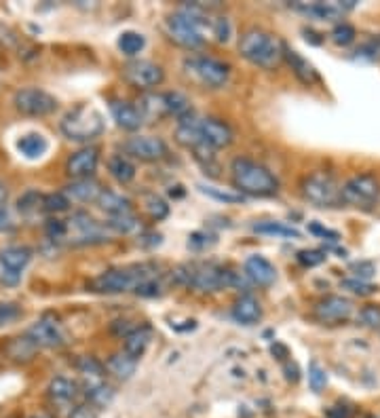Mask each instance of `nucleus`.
<instances>
[{"label":"nucleus","instance_id":"2f4dec72","mask_svg":"<svg viewBox=\"0 0 380 418\" xmlns=\"http://www.w3.org/2000/svg\"><path fill=\"white\" fill-rule=\"evenodd\" d=\"M165 104H167V114L176 116L180 123L192 119V106H190L189 97L178 91L165 93Z\"/></svg>","mask_w":380,"mask_h":418},{"label":"nucleus","instance_id":"09e8293b","mask_svg":"<svg viewBox=\"0 0 380 418\" xmlns=\"http://www.w3.org/2000/svg\"><path fill=\"white\" fill-rule=\"evenodd\" d=\"M357 322L366 327H380V307L376 304H368L359 311Z\"/></svg>","mask_w":380,"mask_h":418},{"label":"nucleus","instance_id":"ddd939ff","mask_svg":"<svg viewBox=\"0 0 380 418\" xmlns=\"http://www.w3.org/2000/svg\"><path fill=\"white\" fill-rule=\"evenodd\" d=\"M123 150L140 161L152 163V161H161L167 154V144L161 138L154 136H136L129 138L123 144Z\"/></svg>","mask_w":380,"mask_h":418},{"label":"nucleus","instance_id":"f3484780","mask_svg":"<svg viewBox=\"0 0 380 418\" xmlns=\"http://www.w3.org/2000/svg\"><path fill=\"white\" fill-rule=\"evenodd\" d=\"M28 336L39 344V347H47V349H55L61 347L66 342L61 327L51 322V319H41L28 329Z\"/></svg>","mask_w":380,"mask_h":418},{"label":"nucleus","instance_id":"a211bd4d","mask_svg":"<svg viewBox=\"0 0 380 418\" xmlns=\"http://www.w3.org/2000/svg\"><path fill=\"white\" fill-rule=\"evenodd\" d=\"M245 277L260 287H269L277 279V269L262 256H251L245 260Z\"/></svg>","mask_w":380,"mask_h":418},{"label":"nucleus","instance_id":"1a4fd4ad","mask_svg":"<svg viewBox=\"0 0 380 418\" xmlns=\"http://www.w3.org/2000/svg\"><path fill=\"white\" fill-rule=\"evenodd\" d=\"M15 108L28 116H47L57 110V99L43 89H21L15 93Z\"/></svg>","mask_w":380,"mask_h":418},{"label":"nucleus","instance_id":"f8f14e48","mask_svg":"<svg viewBox=\"0 0 380 418\" xmlns=\"http://www.w3.org/2000/svg\"><path fill=\"white\" fill-rule=\"evenodd\" d=\"M355 0H346V2H296L291 4L294 11L302 13L309 19H317V21H338L342 19V15L351 9H355Z\"/></svg>","mask_w":380,"mask_h":418},{"label":"nucleus","instance_id":"a878e982","mask_svg":"<svg viewBox=\"0 0 380 418\" xmlns=\"http://www.w3.org/2000/svg\"><path fill=\"white\" fill-rule=\"evenodd\" d=\"M17 150L26 159L36 161V159H41L49 150V141L41 134H26V136H21V138L17 139Z\"/></svg>","mask_w":380,"mask_h":418},{"label":"nucleus","instance_id":"6ab92c4d","mask_svg":"<svg viewBox=\"0 0 380 418\" xmlns=\"http://www.w3.org/2000/svg\"><path fill=\"white\" fill-rule=\"evenodd\" d=\"M110 112H112L116 125L123 127V129H127V131H136V129L142 127L144 123L142 114H140V110H138L134 104H129V101H123V99L110 101Z\"/></svg>","mask_w":380,"mask_h":418},{"label":"nucleus","instance_id":"aec40b11","mask_svg":"<svg viewBox=\"0 0 380 418\" xmlns=\"http://www.w3.org/2000/svg\"><path fill=\"white\" fill-rule=\"evenodd\" d=\"M284 57L285 61L289 64V68L294 70V74L298 76V81H302L304 85H313V83L319 81V74H317L315 66L306 57H302L298 51H294V49L284 45Z\"/></svg>","mask_w":380,"mask_h":418},{"label":"nucleus","instance_id":"7ed1b4c3","mask_svg":"<svg viewBox=\"0 0 380 418\" xmlns=\"http://www.w3.org/2000/svg\"><path fill=\"white\" fill-rule=\"evenodd\" d=\"M233 182L239 188L241 194L251 196H273L279 190V180L260 163L251 159H235L231 165Z\"/></svg>","mask_w":380,"mask_h":418},{"label":"nucleus","instance_id":"4d7b16f0","mask_svg":"<svg viewBox=\"0 0 380 418\" xmlns=\"http://www.w3.org/2000/svg\"><path fill=\"white\" fill-rule=\"evenodd\" d=\"M136 294L138 296H159L161 294V285H159L156 279H148V281H144L142 285L136 289Z\"/></svg>","mask_w":380,"mask_h":418},{"label":"nucleus","instance_id":"bf43d9fd","mask_svg":"<svg viewBox=\"0 0 380 418\" xmlns=\"http://www.w3.org/2000/svg\"><path fill=\"white\" fill-rule=\"evenodd\" d=\"M285 378L289 380V382H298V378H300V370H298V366L296 364H285Z\"/></svg>","mask_w":380,"mask_h":418},{"label":"nucleus","instance_id":"c9c22d12","mask_svg":"<svg viewBox=\"0 0 380 418\" xmlns=\"http://www.w3.org/2000/svg\"><path fill=\"white\" fill-rule=\"evenodd\" d=\"M207 196H211V199H216V201H222V203H231V205H235V203H243L245 201V196L237 192V190H229V188H220V186H211V184H201L199 186Z\"/></svg>","mask_w":380,"mask_h":418},{"label":"nucleus","instance_id":"473e14b6","mask_svg":"<svg viewBox=\"0 0 380 418\" xmlns=\"http://www.w3.org/2000/svg\"><path fill=\"white\" fill-rule=\"evenodd\" d=\"M138 368V359L129 357L127 353H119V355H112L106 364V370L110 374H114L116 378L121 380H127L134 376V372Z\"/></svg>","mask_w":380,"mask_h":418},{"label":"nucleus","instance_id":"6e6d98bb","mask_svg":"<svg viewBox=\"0 0 380 418\" xmlns=\"http://www.w3.org/2000/svg\"><path fill=\"white\" fill-rule=\"evenodd\" d=\"M68 232V227L64 220H49L47 222V234L51 239H64Z\"/></svg>","mask_w":380,"mask_h":418},{"label":"nucleus","instance_id":"6e6552de","mask_svg":"<svg viewBox=\"0 0 380 418\" xmlns=\"http://www.w3.org/2000/svg\"><path fill=\"white\" fill-rule=\"evenodd\" d=\"M184 68L201 85L211 87V89L224 87L231 76V68L224 61L207 57V55H190L184 59Z\"/></svg>","mask_w":380,"mask_h":418},{"label":"nucleus","instance_id":"9b49d317","mask_svg":"<svg viewBox=\"0 0 380 418\" xmlns=\"http://www.w3.org/2000/svg\"><path fill=\"white\" fill-rule=\"evenodd\" d=\"M125 79L134 85V87H140V89H152V87H159L165 79V72L159 64L154 61H148V59H134L125 66L123 70Z\"/></svg>","mask_w":380,"mask_h":418},{"label":"nucleus","instance_id":"b1692460","mask_svg":"<svg viewBox=\"0 0 380 418\" xmlns=\"http://www.w3.org/2000/svg\"><path fill=\"white\" fill-rule=\"evenodd\" d=\"M140 114L142 119L150 121H161L167 116V104H165V93H146L140 99Z\"/></svg>","mask_w":380,"mask_h":418},{"label":"nucleus","instance_id":"052dcab7","mask_svg":"<svg viewBox=\"0 0 380 418\" xmlns=\"http://www.w3.org/2000/svg\"><path fill=\"white\" fill-rule=\"evenodd\" d=\"M328 418H351V410L342 406H334L328 410Z\"/></svg>","mask_w":380,"mask_h":418},{"label":"nucleus","instance_id":"20e7f679","mask_svg":"<svg viewBox=\"0 0 380 418\" xmlns=\"http://www.w3.org/2000/svg\"><path fill=\"white\" fill-rule=\"evenodd\" d=\"M156 279V273L148 264H136L125 269H110L101 275L89 281V289L99 294H123V292H136L144 281Z\"/></svg>","mask_w":380,"mask_h":418},{"label":"nucleus","instance_id":"412c9836","mask_svg":"<svg viewBox=\"0 0 380 418\" xmlns=\"http://www.w3.org/2000/svg\"><path fill=\"white\" fill-rule=\"evenodd\" d=\"M233 319L243 325H254L262 319V307L254 296H241L233 304Z\"/></svg>","mask_w":380,"mask_h":418},{"label":"nucleus","instance_id":"dca6fc26","mask_svg":"<svg viewBox=\"0 0 380 418\" xmlns=\"http://www.w3.org/2000/svg\"><path fill=\"white\" fill-rule=\"evenodd\" d=\"M66 227H68V232L74 231L79 243H99V241L106 239V237H104V229L95 222L91 216H87V214H83V212L74 214L72 220L66 222ZM68 232H66V234H68Z\"/></svg>","mask_w":380,"mask_h":418},{"label":"nucleus","instance_id":"cd10ccee","mask_svg":"<svg viewBox=\"0 0 380 418\" xmlns=\"http://www.w3.org/2000/svg\"><path fill=\"white\" fill-rule=\"evenodd\" d=\"M76 391H79L76 382L70 380V378H66V376H57L49 384V397L55 404H68V402H72L76 397Z\"/></svg>","mask_w":380,"mask_h":418},{"label":"nucleus","instance_id":"e433bc0d","mask_svg":"<svg viewBox=\"0 0 380 418\" xmlns=\"http://www.w3.org/2000/svg\"><path fill=\"white\" fill-rule=\"evenodd\" d=\"M76 366H79V370H81L83 378H85V384L104 380V366L95 357H81Z\"/></svg>","mask_w":380,"mask_h":418},{"label":"nucleus","instance_id":"39448f33","mask_svg":"<svg viewBox=\"0 0 380 418\" xmlns=\"http://www.w3.org/2000/svg\"><path fill=\"white\" fill-rule=\"evenodd\" d=\"M59 127L61 134L72 141H89L104 131L106 123L99 110H95L89 104H81L61 119Z\"/></svg>","mask_w":380,"mask_h":418},{"label":"nucleus","instance_id":"9d476101","mask_svg":"<svg viewBox=\"0 0 380 418\" xmlns=\"http://www.w3.org/2000/svg\"><path fill=\"white\" fill-rule=\"evenodd\" d=\"M351 315H353V302L344 296H326L313 307V317L319 324H344L351 319Z\"/></svg>","mask_w":380,"mask_h":418},{"label":"nucleus","instance_id":"3c124183","mask_svg":"<svg viewBox=\"0 0 380 418\" xmlns=\"http://www.w3.org/2000/svg\"><path fill=\"white\" fill-rule=\"evenodd\" d=\"M21 315V309L13 302H0V327L15 322Z\"/></svg>","mask_w":380,"mask_h":418},{"label":"nucleus","instance_id":"bb28decb","mask_svg":"<svg viewBox=\"0 0 380 418\" xmlns=\"http://www.w3.org/2000/svg\"><path fill=\"white\" fill-rule=\"evenodd\" d=\"M41 347L26 334V336H19V338H13L9 344H6V353H9V357L13 359V362H30L34 355H36V351H39Z\"/></svg>","mask_w":380,"mask_h":418},{"label":"nucleus","instance_id":"c03bdc74","mask_svg":"<svg viewBox=\"0 0 380 418\" xmlns=\"http://www.w3.org/2000/svg\"><path fill=\"white\" fill-rule=\"evenodd\" d=\"M309 384L315 393H321L328 384V372L324 370L317 362L309 364Z\"/></svg>","mask_w":380,"mask_h":418},{"label":"nucleus","instance_id":"ea45409f","mask_svg":"<svg viewBox=\"0 0 380 418\" xmlns=\"http://www.w3.org/2000/svg\"><path fill=\"white\" fill-rule=\"evenodd\" d=\"M108 227L121 234H131L140 231V220L134 214H123V216H112Z\"/></svg>","mask_w":380,"mask_h":418},{"label":"nucleus","instance_id":"0eeeda50","mask_svg":"<svg viewBox=\"0 0 380 418\" xmlns=\"http://www.w3.org/2000/svg\"><path fill=\"white\" fill-rule=\"evenodd\" d=\"M302 196L315 207H328V209L338 207L342 203L340 184L336 182L332 174L326 171L311 174L302 180Z\"/></svg>","mask_w":380,"mask_h":418},{"label":"nucleus","instance_id":"f704fd0d","mask_svg":"<svg viewBox=\"0 0 380 418\" xmlns=\"http://www.w3.org/2000/svg\"><path fill=\"white\" fill-rule=\"evenodd\" d=\"M144 209L148 212V216L152 218V220H165L167 216H169V205H167V201L165 199H161L159 194H154V192H146L144 194Z\"/></svg>","mask_w":380,"mask_h":418},{"label":"nucleus","instance_id":"f257e3e1","mask_svg":"<svg viewBox=\"0 0 380 418\" xmlns=\"http://www.w3.org/2000/svg\"><path fill=\"white\" fill-rule=\"evenodd\" d=\"M176 283L194 287L199 292H218L226 287H243L245 281L237 273L216 264H184L174 271Z\"/></svg>","mask_w":380,"mask_h":418},{"label":"nucleus","instance_id":"13d9d810","mask_svg":"<svg viewBox=\"0 0 380 418\" xmlns=\"http://www.w3.org/2000/svg\"><path fill=\"white\" fill-rule=\"evenodd\" d=\"M19 279H21V273H15V271H2V275H0V281L4 285H17Z\"/></svg>","mask_w":380,"mask_h":418},{"label":"nucleus","instance_id":"e2e57ef3","mask_svg":"<svg viewBox=\"0 0 380 418\" xmlns=\"http://www.w3.org/2000/svg\"><path fill=\"white\" fill-rule=\"evenodd\" d=\"M32 418H51V417H49V414H34Z\"/></svg>","mask_w":380,"mask_h":418},{"label":"nucleus","instance_id":"4468645a","mask_svg":"<svg viewBox=\"0 0 380 418\" xmlns=\"http://www.w3.org/2000/svg\"><path fill=\"white\" fill-rule=\"evenodd\" d=\"M199 131H201V139L205 146L214 148H226L233 144V129L218 119H196Z\"/></svg>","mask_w":380,"mask_h":418},{"label":"nucleus","instance_id":"de8ad7c7","mask_svg":"<svg viewBox=\"0 0 380 418\" xmlns=\"http://www.w3.org/2000/svg\"><path fill=\"white\" fill-rule=\"evenodd\" d=\"M39 205H41V209H43V196H41L39 192H34V190L26 192V194L17 201V209H19L21 214H30V212L39 209Z\"/></svg>","mask_w":380,"mask_h":418},{"label":"nucleus","instance_id":"4be33fe9","mask_svg":"<svg viewBox=\"0 0 380 418\" xmlns=\"http://www.w3.org/2000/svg\"><path fill=\"white\" fill-rule=\"evenodd\" d=\"M101 184L94 180V178H85V180H72L70 184L66 186V196L74 199V201H83V203H89V201H97L99 194H101Z\"/></svg>","mask_w":380,"mask_h":418},{"label":"nucleus","instance_id":"79ce46f5","mask_svg":"<svg viewBox=\"0 0 380 418\" xmlns=\"http://www.w3.org/2000/svg\"><path fill=\"white\" fill-rule=\"evenodd\" d=\"M340 287L346 289V292H351V294H355V296H361V298L372 296V294L379 292V285H374L370 281H359V279H344L340 283Z\"/></svg>","mask_w":380,"mask_h":418},{"label":"nucleus","instance_id":"393cba45","mask_svg":"<svg viewBox=\"0 0 380 418\" xmlns=\"http://www.w3.org/2000/svg\"><path fill=\"white\" fill-rule=\"evenodd\" d=\"M150 338H152V329L150 327H136L134 332H129L125 336V353L134 359H140L144 355V351L148 349L150 344Z\"/></svg>","mask_w":380,"mask_h":418},{"label":"nucleus","instance_id":"680f3d73","mask_svg":"<svg viewBox=\"0 0 380 418\" xmlns=\"http://www.w3.org/2000/svg\"><path fill=\"white\" fill-rule=\"evenodd\" d=\"M304 34H306V41H311L313 45H321L324 41H317L315 36H319L317 32H313V30H304Z\"/></svg>","mask_w":380,"mask_h":418},{"label":"nucleus","instance_id":"c756f323","mask_svg":"<svg viewBox=\"0 0 380 418\" xmlns=\"http://www.w3.org/2000/svg\"><path fill=\"white\" fill-rule=\"evenodd\" d=\"M97 205L108 212L110 216H123V214H131V201L112 192V190H101L99 199H97Z\"/></svg>","mask_w":380,"mask_h":418},{"label":"nucleus","instance_id":"4c0bfd02","mask_svg":"<svg viewBox=\"0 0 380 418\" xmlns=\"http://www.w3.org/2000/svg\"><path fill=\"white\" fill-rule=\"evenodd\" d=\"M144 45H146V39H144L140 32L127 30V32H123V34L119 36V49H121V53H125V55H138L144 49Z\"/></svg>","mask_w":380,"mask_h":418},{"label":"nucleus","instance_id":"2eb2a0df","mask_svg":"<svg viewBox=\"0 0 380 418\" xmlns=\"http://www.w3.org/2000/svg\"><path fill=\"white\" fill-rule=\"evenodd\" d=\"M99 163V152L97 148H83L79 152H74L68 163H66V171L72 180H85V178H94L95 169Z\"/></svg>","mask_w":380,"mask_h":418},{"label":"nucleus","instance_id":"72a5a7b5","mask_svg":"<svg viewBox=\"0 0 380 418\" xmlns=\"http://www.w3.org/2000/svg\"><path fill=\"white\" fill-rule=\"evenodd\" d=\"M254 231L258 234H269V237H277V239H300L302 237L298 229H294L285 222H258V224H254Z\"/></svg>","mask_w":380,"mask_h":418},{"label":"nucleus","instance_id":"49530a36","mask_svg":"<svg viewBox=\"0 0 380 418\" xmlns=\"http://www.w3.org/2000/svg\"><path fill=\"white\" fill-rule=\"evenodd\" d=\"M349 271L353 273V279H359V281H370V279L376 275V264L372 260H359V262H353L349 267Z\"/></svg>","mask_w":380,"mask_h":418},{"label":"nucleus","instance_id":"5fc2aeb1","mask_svg":"<svg viewBox=\"0 0 380 418\" xmlns=\"http://www.w3.org/2000/svg\"><path fill=\"white\" fill-rule=\"evenodd\" d=\"M4 203H6V188H4V184H0V231L11 229V218H9Z\"/></svg>","mask_w":380,"mask_h":418},{"label":"nucleus","instance_id":"a18cd8bd","mask_svg":"<svg viewBox=\"0 0 380 418\" xmlns=\"http://www.w3.org/2000/svg\"><path fill=\"white\" fill-rule=\"evenodd\" d=\"M355 59H366V61H379L380 59V36H372L364 45L355 51Z\"/></svg>","mask_w":380,"mask_h":418},{"label":"nucleus","instance_id":"423d86ee","mask_svg":"<svg viewBox=\"0 0 380 418\" xmlns=\"http://www.w3.org/2000/svg\"><path fill=\"white\" fill-rule=\"evenodd\" d=\"M340 196H342V203H346V205L372 209L380 199L379 178L370 171L357 174L340 186Z\"/></svg>","mask_w":380,"mask_h":418},{"label":"nucleus","instance_id":"58836bf2","mask_svg":"<svg viewBox=\"0 0 380 418\" xmlns=\"http://www.w3.org/2000/svg\"><path fill=\"white\" fill-rule=\"evenodd\" d=\"M330 39H332L334 45L349 46L355 43V39H357V30H355L351 24L340 21V24H336V26H334V30L330 32Z\"/></svg>","mask_w":380,"mask_h":418},{"label":"nucleus","instance_id":"f03ea898","mask_svg":"<svg viewBox=\"0 0 380 418\" xmlns=\"http://www.w3.org/2000/svg\"><path fill=\"white\" fill-rule=\"evenodd\" d=\"M239 53L249 64L271 70L284 59V43L260 28H249L239 39Z\"/></svg>","mask_w":380,"mask_h":418},{"label":"nucleus","instance_id":"c85d7f7f","mask_svg":"<svg viewBox=\"0 0 380 418\" xmlns=\"http://www.w3.org/2000/svg\"><path fill=\"white\" fill-rule=\"evenodd\" d=\"M108 171L119 184H129L136 178V165L123 154H114L108 159Z\"/></svg>","mask_w":380,"mask_h":418},{"label":"nucleus","instance_id":"a19ab883","mask_svg":"<svg viewBox=\"0 0 380 418\" xmlns=\"http://www.w3.org/2000/svg\"><path fill=\"white\" fill-rule=\"evenodd\" d=\"M296 260L304 269H315V267H321L328 260V252L326 249H302V252L296 254Z\"/></svg>","mask_w":380,"mask_h":418},{"label":"nucleus","instance_id":"5701e85b","mask_svg":"<svg viewBox=\"0 0 380 418\" xmlns=\"http://www.w3.org/2000/svg\"><path fill=\"white\" fill-rule=\"evenodd\" d=\"M32 260V249L28 247H6L0 252V264L2 271H15L21 273Z\"/></svg>","mask_w":380,"mask_h":418},{"label":"nucleus","instance_id":"603ef678","mask_svg":"<svg viewBox=\"0 0 380 418\" xmlns=\"http://www.w3.org/2000/svg\"><path fill=\"white\" fill-rule=\"evenodd\" d=\"M309 231L313 232V234H317V237H321V239H326L328 243H338L342 237H340V232L332 231V229H328V227H324V224H319V222H313V224H309Z\"/></svg>","mask_w":380,"mask_h":418},{"label":"nucleus","instance_id":"864d4df0","mask_svg":"<svg viewBox=\"0 0 380 418\" xmlns=\"http://www.w3.org/2000/svg\"><path fill=\"white\" fill-rule=\"evenodd\" d=\"M68 418H99V410L91 404H79L70 410Z\"/></svg>","mask_w":380,"mask_h":418},{"label":"nucleus","instance_id":"7c9ffc66","mask_svg":"<svg viewBox=\"0 0 380 418\" xmlns=\"http://www.w3.org/2000/svg\"><path fill=\"white\" fill-rule=\"evenodd\" d=\"M85 395H87L89 404L99 410V408H106V406L112 404V399H114V389H112L110 384H106L104 380H99V382H89V384H85Z\"/></svg>","mask_w":380,"mask_h":418},{"label":"nucleus","instance_id":"8fccbe9b","mask_svg":"<svg viewBox=\"0 0 380 418\" xmlns=\"http://www.w3.org/2000/svg\"><path fill=\"white\" fill-rule=\"evenodd\" d=\"M231 32H233V28H231V21H229L226 17H216V19L211 21V34H214L220 43H226V41L231 39Z\"/></svg>","mask_w":380,"mask_h":418},{"label":"nucleus","instance_id":"37998d69","mask_svg":"<svg viewBox=\"0 0 380 418\" xmlns=\"http://www.w3.org/2000/svg\"><path fill=\"white\" fill-rule=\"evenodd\" d=\"M70 209V199L64 192H53L43 196V212L47 214H61Z\"/></svg>","mask_w":380,"mask_h":418}]
</instances>
